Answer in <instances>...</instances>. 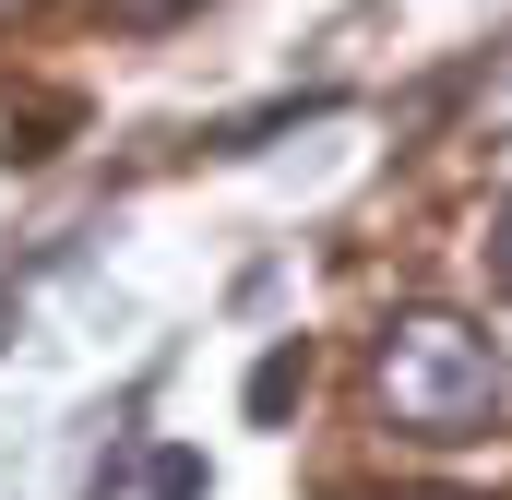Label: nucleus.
<instances>
[{"label": "nucleus", "instance_id": "obj_1", "mask_svg": "<svg viewBox=\"0 0 512 500\" xmlns=\"http://www.w3.org/2000/svg\"><path fill=\"white\" fill-rule=\"evenodd\" d=\"M298 381H310V358H298V346H274V358L251 370V417H274V405H286Z\"/></svg>", "mask_w": 512, "mask_h": 500}, {"label": "nucleus", "instance_id": "obj_2", "mask_svg": "<svg viewBox=\"0 0 512 500\" xmlns=\"http://www.w3.org/2000/svg\"><path fill=\"white\" fill-rule=\"evenodd\" d=\"M0 334H12V286H0Z\"/></svg>", "mask_w": 512, "mask_h": 500}]
</instances>
